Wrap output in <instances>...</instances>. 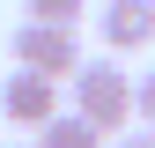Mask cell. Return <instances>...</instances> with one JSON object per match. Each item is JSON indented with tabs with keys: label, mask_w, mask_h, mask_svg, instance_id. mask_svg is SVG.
I'll return each mask as SVG.
<instances>
[{
	"label": "cell",
	"mask_w": 155,
	"mask_h": 148,
	"mask_svg": "<svg viewBox=\"0 0 155 148\" xmlns=\"http://www.w3.org/2000/svg\"><path fill=\"white\" fill-rule=\"evenodd\" d=\"M74 111L104 133H126V119H140V82H126L118 59H81L74 74Z\"/></svg>",
	"instance_id": "obj_1"
},
{
	"label": "cell",
	"mask_w": 155,
	"mask_h": 148,
	"mask_svg": "<svg viewBox=\"0 0 155 148\" xmlns=\"http://www.w3.org/2000/svg\"><path fill=\"white\" fill-rule=\"evenodd\" d=\"M8 52H15V67L52 74V82H74V74H81V37H74L67 22H15Z\"/></svg>",
	"instance_id": "obj_2"
},
{
	"label": "cell",
	"mask_w": 155,
	"mask_h": 148,
	"mask_svg": "<svg viewBox=\"0 0 155 148\" xmlns=\"http://www.w3.org/2000/svg\"><path fill=\"white\" fill-rule=\"evenodd\" d=\"M0 119H8V126H30V133H45V126L59 119V82H52V74L15 67L8 82H0Z\"/></svg>",
	"instance_id": "obj_3"
},
{
	"label": "cell",
	"mask_w": 155,
	"mask_h": 148,
	"mask_svg": "<svg viewBox=\"0 0 155 148\" xmlns=\"http://www.w3.org/2000/svg\"><path fill=\"white\" fill-rule=\"evenodd\" d=\"M96 30H104L111 59H126V52H148V45H155V0H104Z\"/></svg>",
	"instance_id": "obj_4"
},
{
	"label": "cell",
	"mask_w": 155,
	"mask_h": 148,
	"mask_svg": "<svg viewBox=\"0 0 155 148\" xmlns=\"http://www.w3.org/2000/svg\"><path fill=\"white\" fill-rule=\"evenodd\" d=\"M37 148H111V133H104V126H89L81 111H59V119L37 133Z\"/></svg>",
	"instance_id": "obj_5"
},
{
	"label": "cell",
	"mask_w": 155,
	"mask_h": 148,
	"mask_svg": "<svg viewBox=\"0 0 155 148\" xmlns=\"http://www.w3.org/2000/svg\"><path fill=\"white\" fill-rule=\"evenodd\" d=\"M22 15H30V22H81V15H89V0H22Z\"/></svg>",
	"instance_id": "obj_6"
},
{
	"label": "cell",
	"mask_w": 155,
	"mask_h": 148,
	"mask_svg": "<svg viewBox=\"0 0 155 148\" xmlns=\"http://www.w3.org/2000/svg\"><path fill=\"white\" fill-rule=\"evenodd\" d=\"M140 126H148V133H155V67L140 74Z\"/></svg>",
	"instance_id": "obj_7"
},
{
	"label": "cell",
	"mask_w": 155,
	"mask_h": 148,
	"mask_svg": "<svg viewBox=\"0 0 155 148\" xmlns=\"http://www.w3.org/2000/svg\"><path fill=\"white\" fill-rule=\"evenodd\" d=\"M111 148H155V133H118Z\"/></svg>",
	"instance_id": "obj_8"
},
{
	"label": "cell",
	"mask_w": 155,
	"mask_h": 148,
	"mask_svg": "<svg viewBox=\"0 0 155 148\" xmlns=\"http://www.w3.org/2000/svg\"><path fill=\"white\" fill-rule=\"evenodd\" d=\"M0 148H37V141H0Z\"/></svg>",
	"instance_id": "obj_9"
}]
</instances>
